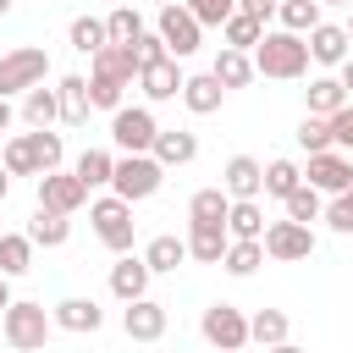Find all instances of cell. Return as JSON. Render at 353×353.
Instances as JSON below:
<instances>
[{
    "mask_svg": "<svg viewBox=\"0 0 353 353\" xmlns=\"http://www.w3.org/2000/svg\"><path fill=\"white\" fill-rule=\"evenodd\" d=\"M254 61V77H276V83H298L309 72V44L298 33H281V28H265V39L248 50Z\"/></svg>",
    "mask_w": 353,
    "mask_h": 353,
    "instance_id": "1",
    "label": "cell"
},
{
    "mask_svg": "<svg viewBox=\"0 0 353 353\" xmlns=\"http://www.w3.org/2000/svg\"><path fill=\"white\" fill-rule=\"evenodd\" d=\"M50 331H55V320H50L44 303H33V298H11V309L0 314V342L17 347V353H39V347L50 342Z\"/></svg>",
    "mask_w": 353,
    "mask_h": 353,
    "instance_id": "2",
    "label": "cell"
},
{
    "mask_svg": "<svg viewBox=\"0 0 353 353\" xmlns=\"http://www.w3.org/2000/svg\"><path fill=\"white\" fill-rule=\"evenodd\" d=\"M160 182H165V165L154 154H116V171H110V193L116 199L143 204V199L160 193Z\"/></svg>",
    "mask_w": 353,
    "mask_h": 353,
    "instance_id": "3",
    "label": "cell"
},
{
    "mask_svg": "<svg viewBox=\"0 0 353 353\" xmlns=\"http://www.w3.org/2000/svg\"><path fill=\"white\" fill-rule=\"evenodd\" d=\"M88 221H94V237H99L110 254H132L138 221H132V204H127V199H116V193L94 199V204H88Z\"/></svg>",
    "mask_w": 353,
    "mask_h": 353,
    "instance_id": "4",
    "label": "cell"
},
{
    "mask_svg": "<svg viewBox=\"0 0 353 353\" xmlns=\"http://www.w3.org/2000/svg\"><path fill=\"white\" fill-rule=\"evenodd\" d=\"M44 77H50V55H44L39 44H17V50L0 55V99L28 94V88H39Z\"/></svg>",
    "mask_w": 353,
    "mask_h": 353,
    "instance_id": "5",
    "label": "cell"
},
{
    "mask_svg": "<svg viewBox=\"0 0 353 353\" xmlns=\"http://www.w3.org/2000/svg\"><path fill=\"white\" fill-rule=\"evenodd\" d=\"M199 336L215 347V353H243L248 347V314L237 303H210L199 314Z\"/></svg>",
    "mask_w": 353,
    "mask_h": 353,
    "instance_id": "6",
    "label": "cell"
},
{
    "mask_svg": "<svg viewBox=\"0 0 353 353\" xmlns=\"http://www.w3.org/2000/svg\"><path fill=\"white\" fill-rule=\"evenodd\" d=\"M110 138H116L121 154H149L154 138H160V121H154L149 105H121V110L110 116Z\"/></svg>",
    "mask_w": 353,
    "mask_h": 353,
    "instance_id": "7",
    "label": "cell"
},
{
    "mask_svg": "<svg viewBox=\"0 0 353 353\" xmlns=\"http://www.w3.org/2000/svg\"><path fill=\"white\" fill-rule=\"evenodd\" d=\"M154 33H160V44H165V55L171 61H188L199 44H204V28L188 17V6L176 0V6H165L160 17H154Z\"/></svg>",
    "mask_w": 353,
    "mask_h": 353,
    "instance_id": "8",
    "label": "cell"
},
{
    "mask_svg": "<svg viewBox=\"0 0 353 353\" xmlns=\"http://www.w3.org/2000/svg\"><path fill=\"white\" fill-rule=\"evenodd\" d=\"M259 248H265V259H276V265H298V259H309V254H314V226L270 221V226H265V237H259Z\"/></svg>",
    "mask_w": 353,
    "mask_h": 353,
    "instance_id": "9",
    "label": "cell"
},
{
    "mask_svg": "<svg viewBox=\"0 0 353 353\" xmlns=\"http://www.w3.org/2000/svg\"><path fill=\"white\" fill-rule=\"evenodd\" d=\"M303 182L314 188V193H342V188H353V154H342V149H325V154H309V171H303Z\"/></svg>",
    "mask_w": 353,
    "mask_h": 353,
    "instance_id": "10",
    "label": "cell"
},
{
    "mask_svg": "<svg viewBox=\"0 0 353 353\" xmlns=\"http://www.w3.org/2000/svg\"><path fill=\"white\" fill-rule=\"evenodd\" d=\"M88 204V188L61 165V171H50V176H39V210H55V215H77Z\"/></svg>",
    "mask_w": 353,
    "mask_h": 353,
    "instance_id": "11",
    "label": "cell"
},
{
    "mask_svg": "<svg viewBox=\"0 0 353 353\" xmlns=\"http://www.w3.org/2000/svg\"><path fill=\"white\" fill-rule=\"evenodd\" d=\"M182 83H188V72H182V61H171V55H160V61H149V66L138 72V88H143L149 105L182 99Z\"/></svg>",
    "mask_w": 353,
    "mask_h": 353,
    "instance_id": "12",
    "label": "cell"
},
{
    "mask_svg": "<svg viewBox=\"0 0 353 353\" xmlns=\"http://www.w3.org/2000/svg\"><path fill=\"white\" fill-rule=\"evenodd\" d=\"M165 325H171V314H165V303H154V298H138V303H121V331H127L132 342H160V336H165Z\"/></svg>",
    "mask_w": 353,
    "mask_h": 353,
    "instance_id": "13",
    "label": "cell"
},
{
    "mask_svg": "<svg viewBox=\"0 0 353 353\" xmlns=\"http://www.w3.org/2000/svg\"><path fill=\"white\" fill-rule=\"evenodd\" d=\"M188 259H199V265H221L226 259V221H188Z\"/></svg>",
    "mask_w": 353,
    "mask_h": 353,
    "instance_id": "14",
    "label": "cell"
},
{
    "mask_svg": "<svg viewBox=\"0 0 353 353\" xmlns=\"http://www.w3.org/2000/svg\"><path fill=\"white\" fill-rule=\"evenodd\" d=\"M50 320H55V331H72V336H94V331L105 325V309H99L94 298H61V303L50 309Z\"/></svg>",
    "mask_w": 353,
    "mask_h": 353,
    "instance_id": "15",
    "label": "cell"
},
{
    "mask_svg": "<svg viewBox=\"0 0 353 353\" xmlns=\"http://www.w3.org/2000/svg\"><path fill=\"white\" fill-rule=\"evenodd\" d=\"M221 188H226V199H259L265 193V165L254 154H232L226 171H221Z\"/></svg>",
    "mask_w": 353,
    "mask_h": 353,
    "instance_id": "16",
    "label": "cell"
},
{
    "mask_svg": "<svg viewBox=\"0 0 353 353\" xmlns=\"http://www.w3.org/2000/svg\"><path fill=\"white\" fill-rule=\"evenodd\" d=\"M110 292H116L121 303L149 298V265H143L138 254H116V265H110Z\"/></svg>",
    "mask_w": 353,
    "mask_h": 353,
    "instance_id": "17",
    "label": "cell"
},
{
    "mask_svg": "<svg viewBox=\"0 0 353 353\" xmlns=\"http://www.w3.org/2000/svg\"><path fill=\"white\" fill-rule=\"evenodd\" d=\"M303 44H309V61H314V66H342V61L353 55V44H347L342 22H320V28H314Z\"/></svg>",
    "mask_w": 353,
    "mask_h": 353,
    "instance_id": "18",
    "label": "cell"
},
{
    "mask_svg": "<svg viewBox=\"0 0 353 353\" xmlns=\"http://www.w3.org/2000/svg\"><path fill=\"white\" fill-rule=\"evenodd\" d=\"M88 72H94V77H110V83H121V88L138 83V61H132V50H121V44H105L99 55H88Z\"/></svg>",
    "mask_w": 353,
    "mask_h": 353,
    "instance_id": "19",
    "label": "cell"
},
{
    "mask_svg": "<svg viewBox=\"0 0 353 353\" xmlns=\"http://www.w3.org/2000/svg\"><path fill=\"white\" fill-rule=\"evenodd\" d=\"M55 99H61V121H66V127H83L88 110H94V105H88V77H83V72H66V77L55 83Z\"/></svg>",
    "mask_w": 353,
    "mask_h": 353,
    "instance_id": "20",
    "label": "cell"
},
{
    "mask_svg": "<svg viewBox=\"0 0 353 353\" xmlns=\"http://www.w3.org/2000/svg\"><path fill=\"white\" fill-rule=\"evenodd\" d=\"M165 171L171 165H188L193 154H199V132H188V127H160V138H154V149H149Z\"/></svg>",
    "mask_w": 353,
    "mask_h": 353,
    "instance_id": "21",
    "label": "cell"
},
{
    "mask_svg": "<svg viewBox=\"0 0 353 353\" xmlns=\"http://www.w3.org/2000/svg\"><path fill=\"white\" fill-rule=\"evenodd\" d=\"M226 237H232V243H259V237H265V210H259V199H232V210H226Z\"/></svg>",
    "mask_w": 353,
    "mask_h": 353,
    "instance_id": "22",
    "label": "cell"
},
{
    "mask_svg": "<svg viewBox=\"0 0 353 353\" xmlns=\"http://www.w3.org/2000/svg\"><path fill=\"white\" fill-rule=\"evenodd\" d=\"M143 265H149V276H165V270H176L182 259H188V243L176 237V232H154L149 243H143V254H138Z\"/></svg>",
    "mask_w": 353,
    "mask_h": 353,
    "instance_id": "23",
    "label": "cell"
},
{
    "mask_svg": "<svg viewBox=\"0 0 353 353\" xmlns=\"http://www.w3.org/2000/svg\"><path fill=\"white\" fill-rule=\"evenodd\" d=\"M221 99H226V88H221L210 72H193V77L182 83V105H188L193 116H215V110H221Z\"/></svg>",
    "mask_w": 353,
    "mask_h": 353,
    "instance_id": "24",
    "label": "cell"
},
{
    "mask_svg": "<svg viewBox=\"0 0 353 353\" xmlns=\"http://www.w3.org/2000/svg\"><path fill=\"white\" fill-rule=\"evenodd\" d=\"M276 22H281V33H298V39H309L325 17H320V6L314 0H276Z\"/></svg>",
    "mask_w": 353,
    "mask_h": 353,
    "instance_id": "25",
    "label": "cell"
},
{
    "mask_svg": "<svg viewBox=\"0 0 353 353\" xmlns=\"http://www.w3.org/2000/svg\"><path fill=\"white\" fill-rule=\"evenodd\" d=\"M210 77H215L221 88H248V83H254V61H248L243 50H226V44H221V50H215Z\"/></svg>",
    "mask_w": 353,
    "mask_h": 353,
    "instance_id": "26",
    "label": "cell"
},
{
    "mask_svg": "<svg viewBox=\"0 0 353 353\" xmlns=\"http://www.w3.org/2000/svg\"><path fill=\"white\" fill-rule=\"evenodd\" d=\"M66 237H72V215L33 210V221H28V243H33V248H61Z\"/></svg>",
    "mask_w": 353,
    "mask_h": 353,
    "instance_id": "27",
    "label": "cell"
},
{
    "mask_svg": "<svg viewBox=\"0 0 353 353\" xmlns=\"http://www.w3.org/2000/svg\"><path fill=\"white\" fill-rule=\"evenodd\" d=\"M28 149H33L39 176L61 171V160H66V143H61V132H50V127H33V132H28ZM39 176H33V182H39Z\"/></svg>",
    "mask_w": 353,
    "mask_h": 353,
    "instance_id": "28",
    "label": "cell"
},
{
    "mask_svg": "<svg viewBox=\"0 0 353 353\" xmlns=\"http://www.w3.org/2000/svg\"><path fill=\"white\" fill-rule=\"evenodd\" d=\"M303 99H309L303 116H336V110L347 105V88H342L336 77H309V94H303Z\"/></svg>",
    "mask_w": 353,
    "mask_h": 353,
    "instance_id": "29",
    "label": "cell"
},
{
    "mask_svg": "<svg viewBox=\"0 0 353 353\" xmlns=\"http://www.w3.org/2000/svg\"><path fill=\"white\" fill-rule=\"evenodd\" d=\"M22 121H28V127H55V121H61V99H55V88H44V83L28 88V94H22Z\"/></svg>",
    "mask_w": 353,
    "mask_h": 353,
    "instance_id": "30",
    "label": "cell"
},
{
    "mask_svg": "<svg viewBox=\"0 0 353 353\" xmlns=\"http://www.w3.org/2000/svg\"><path fill=\"white\" fill-rule=\"evenodd\" d=\"M110 171H116V154H110V149H83L77 165H72V176H77L83 188H110Z\"/></svg>",
    "mask_w": 353,
    "mask_h": 353,
    "instance_id": "31",
    "label": "cell"
},
{
    "mask_svg": "<svg viewBox=\"0 0 353 353\" xmlns=\"http://www.w3.org/2000/svg\"><path fill=\"white\" fill-rule=\"evenodd\" d=\"M33 270V243H28V232H6L0 237V276L11 281V276H28Z\"/></svg>",
    "mask_w": 353,
    "mask_h": 353,
    "instance_id": "32",
    "label": "cell"
},
{
    "mask_svg": "<svg viewBox=\"0 0 353 353\" xmlns=\"http://www.w3.org/2000/svg\"><path fill=\"white\" fill-rule=\"evenodd\" d=\"M143 33H149V28H143V17H138L132 6H116V11L105 17V39H110V44H121V50H132Z\"/></svg>",
    "mask_w": 353,
    "mask_h": 353,
    "instance_id": "33",
    "label": "cell"
},
{
    "mask_svg": "<svg viewBox=\"0 0 353 353\" xmlns=\"http://www.w3.org/2000/svg\"><path fill=\"white\" fill-rule=\"evenodd\" d=\"M287 309H259V314H248V342H259V347H276V342H287Z\"/></svg>",
    "mask_w": 353,
    "mask_h": 353,
    "instance_id": "34",
    "label": "cell"
},
{
    "mask_svg": "<svg viewBox=\"0 0 353 353\" xmlns=\"http://www.w3.org/2000/svg\"><path fill=\"white\" fill-rule=\"evenodd\" d=\"M66 39H72V50H77V55H99V50L110 44V39H105V17H72Z\"/></svg>",
    "mask_w": 353,
    "mask_h": 353,
    "instance_id": "35",
    "label": "cell"
},
{
    "mask_svg": "<svg viewBox=\"0 0 353 353\" xmlns=\"http://www.w3.org/2000/svg\"><path fill=\"white\" fill-rule=\"evenodd\" d=\"M221 39H226V50H243V55H248V50L265 39V28H259L254 17H243V11H232V17L221 22Z\"/></svg>",
    "mask_w": 353,
    "mask_h": 353,
    "instance_id": "36",
    "label": "cell"
},
{
    "mask_svg": "<svg viewBox=\"0 0 353 353\" xmlns=\"http://www.w3.org/2000/svg\"><path fill=\"white\" fill-rule=\"evenodd\" d=\"M281 204H287V221H298V226H309V221H320V215H325V204H320V193H314L309 182H298Z\"/></svg>",
    "mask_w": 353,
    "mask_h": 353,
    "instance_id": "37",
    "label": "cell"
},
{
    "mask_svg": "<svg viewBox=\"0 0 353 353\" xmlns=\"http://www.w3.org/2000/svg\"><path fill=\"white\" fill-rule=\"evenodd\" d=\"M226 210H232L226 188H199L188 199V221H226Z\"/></svg>",
    "mask_w": 353,
    "mask_h": 353,
    "instance_id": "38",
    "label": "cell"
},
{
    "mask_svg": "<svg viewBox=\"0 0 353 353\" xmlns=\"http://www.w3.org/2000/svg\"><path fill=\"white\" fill-rule=\"evenodd\" d=\"M0 165H6L11 176H39V165H33V149H28V132L6 138V149H0Z\"/></svg>",
    "mask_w": 353,
    "mask_h": 353,
    "instance_id": "39",
    "label": "cell"
},
{
    "mask_svg": "<svg viewBox=\"0 0 353 353\" xmlns=\"http://www.w3.org/2000/svg\"><path fill=\"white\" fill-rule=\"evenodd\" d=\"M298 182H303L298 160H270V165H265V193H270V199H287Z\"/></svg>",
    "mask_w": 353,
    "mask_h": 353,
    "instance_id": "40",
    "label": "cell"
},
{
    "mask_svg": "<svg viewBox=\"0 0 353 353\" xmlns=\"http://www.w3.org/2000/svg\"><path fill=\"white\" fill-rule=\"evenodd\" d=\"M259 265H265V248H259V243H226L221 270H232V276H254Z\"/></svg>",
    "mask_w": 353,
    "mask_h": 353,
    "instance_id": "41",
    "label": "cell"
},
{
    "mask_svg": "<svg viewBox=\"0 0 353 353\" xmlns=\"http://www.w3.org/2000/svg\"><path fill=\"white\" fill-rule=\"evenodd\" d=\"M188 6V17L199 22V28H221L232 11H237V0H182Z\"/></svg>",
    "mask_w": 353,
    "mask_h": 353,
    "instance_id": "42",
    "label": "cell"
},
{
    "mask_svg": "<svg viewBox=\"0 0 353 353\" xmlns=\"http://www.w3.org/2000/svg\"><path fill=\"white\" fill-rule=\"evenodd\" d=\"M331 232H342V237H353V188H342L331 204H325V215H320Z\"/></svg>",
    "mask_w": 353,
    "mask_h": 353,
    "instance_id": "43",
    "label": "cell"
},
{
    "mask_svg": "<svg viewBox=\"0 0 353 353\" xmlns=\"http://www.w3.org/2000/svg\"><path fill=\"white\" fill-rule=\"evenodd\" d=\"M298 143H303L309 154H325V149H331V127H325V116H303V121H298Z\"/></svg>",
    "mask_w": 353,
    "mask_h": 353,
    "instance_id": "44",
    "label": "cell"
},
{
    "mask_svg": "<svg viewBox=\"0 0 353 353\" xmlns=\"http://www.w3.org/2000/svg\"><path fill=\"white\" fill-rule=\"evenodd\" d=\"M325 127H331V149H342V154H353V99L336 110V116H325Z\"/></svg>",
    "mask_w": 353,
    "mask_h": 353,
    "instance_id": "45",
    "label": "cell"
},
{
    "mask_svg": "<svg viewBox=\"0 0 353 353\" xmlns=\"http://www.w3.org/2000/svg\"><path fill=\"white\" fill-rule=\"evenodd\" d=\"M160 55H165V44H160V33H143V39L132 44V61H138V72H143L149 61H160Z\"/></svg>",
    "mask_w": 353,
    "mask_h": 353,
    "instance_id": "46",
    "label": "cell"
},
{
    "mask_svg": "<svg viewBox=\"0 0 353 353\" xmlns=\"http://www.w3.org/2000/svg\"><path fill=\"white\" fill-rule=\"evenodd\" d=\"M237 11H243V17H254V22L265 28V22L276 17V0H237Z\"/></svg>",
    "mask_w": 353,
    "mask_h": 353,
    "instance_id": "47",
    "label": "cell"
},
{
    "mask_svg": "<svg viewBox=\"0 0 353 353\" xmlns=\"http://www.w3.org/2000/svg\"><path fill=\"white\" fill-rule=\"evenodd\" d=\"M336 83H342V88H347V99H353V55L336 66Z\"/></svg>",
    "mask_w": 353,
    "mask_h": 353,
    "instance_id": "48",
    "label": "cell"
},
{
    "mask_svg": "<svg viewBox=\"0 0 353 353\" xmlns=\"http://www.w3.org/2000/svg\"><path fill=\"white\" fill-rule=\"evenodd\" d=\"M11 121H17V110H11V99H0V132H6Z\"/></svg>",
    "mask_w": 353,
    "mask_h": 353,
    "instance_id": "49",
    "label": "cell"
},
{
    "mask_svg": "<svg viewBox=\"0 0 353 353\" xmlns=\"http://www.w3.org/2000/svg\"><path fill=\"white\" fill-rule=\"evenodd\" d=\"M6 309H11V281L0 276V314H6Z\"/></svg>",
    "mask_w": 353,
    "mask_h": 353,
    "instance_id": "50",
    "label": "cell"
},
{
    "mask_svg": "<svg viewBox=\"0 0 353 353\" xmlns=\"http://www.w3.org/2000/svg\"><path fill=\"white\" fill-rule=\"evenodd\" d=\"M6 193H11V171L0 165V204H6Z\"/></svg>",
    "mask_w": 353,
    "mask_h": 353,
    "instance_id": "51",
    "label": "cell"
},
{
    "mask_svg": "<svg viewBox=\"0 0 353 353\" xmlns=\"http://www.w3.org/2000/svg\"><path fill=\"white\" fill-rule=\"evenodd\" d=\"M265 353H303L298 342H276V347H265Z\"/></svg>",
    "mask_w": 353,
    "mask_h": 353,
    "instance_id": "52",
    "label": "cell"
},
{
    "mask_svg": "<svg viewBox=\"0 0 353 353\" xmlns=\"http://www.w3.org/2000/svg\"><path fill=\"white\" fill-rule=\"evenodd\" d=\"M314 6H320V11H325V6H347V11H353V0H314Z\"/></svg>",
    "mask_w": 353,
    "mask_h": 353,
    "instance_id": "53",
    "label": "cell"
},
{
    "mask_svg": "<svg viewBox=\"0 0 353 353\" xmlns=\"http://www.w3.org/2000/svg\"><path fill=\"white\" fill-rule=\"evenodd\" d=\"M342 33H347V44H353V11H347V22H342Z\"/></svg>",
    "mask_w": 353,
    "mask_h": 353,
    "instance_id": "54",
    "label": "cell"
},
{
    "mask_svg": "<svg viewBox=\"0 0 353 353\" xmlns=\"http://www.w3.org/2000/svg\"><path fill=\"white\" fill-rule=\"evenodd\" d=\"M11 6H17V0H0V17H6V11H11Z\"/></svg>",
    "mask_w": 353,
    "mask_h": 353,
    "instance_id": "55",
    "label": "cell"
},
{
    "mask_svg": "<svg viewBox=\"0 0 353 353\" xmlns=\"http://www.w3.org/2000/svg\"><path fill=\"white\" fill-rule=\"evenodd\" d=\"M154 6H160V11H165V6H176V0H154Z\"/></svg>",
    "mask_w": 353,
    "mask_h": 353,
    "instance_id": "56",
    "label": "cell"
},
{
    "mask_svg": "<svg viewBox=\"0 0 353 353\" xmlns=\"http://www.w3.org/2000/svg\"><path fill=\"white\" fill-rule=\"evenodd\" d=\"M0 237H6V226H0Z\"/></svg>",
    "mask_w": 353,
    "mask_h": 353,
    "instance_id": "57",
    "label": "cell"
}]
</instances>
